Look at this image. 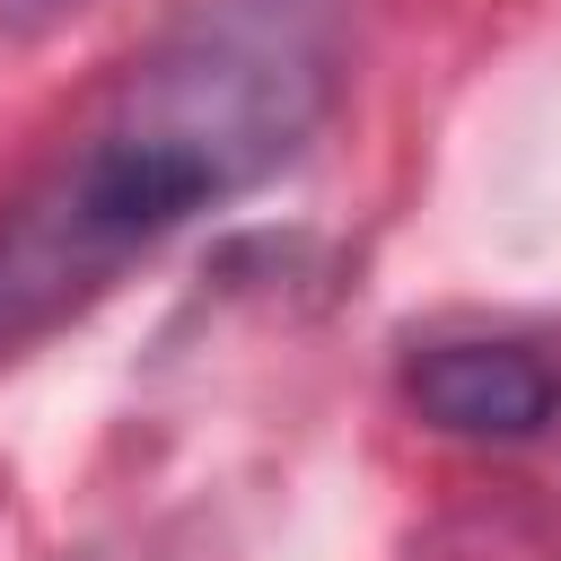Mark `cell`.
Wrapping results in <instances>:
<instances>
[{
  "label": "cell",
  "instance_id": "3957f363",
  "mask_svg": "<svg viewBox=\"0 0 561 561\" xmlns=\"http://www.w3.org/2000/svg\"><path fill=\"white\" fill-rule=\"evenodd\" d=\"M70 9H88V0H0V35H18V44H35V35H53Z\"/></svg>",
  "mask_w": 561,
  "mask_h": 561
},
{
  "label": "cell",
  "instance_id": "6da1fadb",
  "mask_svg": "<svg viewBox=\"0 0 561 561\" xmlns=\"http://www.w3.org/2000/svg\"><path fill=\"white\" fill-rule=\"evenodd\" d=\"M333 88L342 0H184L0 202V351L70 324L175 228L298 158Z\"/></svg>",
  "mask_w": 561,
  "mask_h": 561
},
{
  "label": "cell",
  "instance_id": "7a4b0ae2",
  "mask_svg": "<svg viewBox=\"0 0 561 561\" xmlns=\"http://www.w3.org/2000/svg\"><path fill=\"white\" fill-rule=\"evenodd\" d=\"M403 394L421 421H438L456 438H535L561 412V377L526 342H438L412 359Z\"/></svg>",
  "mask_w": 561,
  "mask_h": 561
},
{
  "label": "cell",
  "instance_id": "277c9868",
  "mask_svg": "<svg viewBox=\"0 0 561 561\" xmlns=\"http://www.w3.org/2000/svg\"><path fill=\"white\" fill-rule=\"evenodd\" d=\"M88 561H105V552H88Z\"/></svg>",
  "mask_w": 561,
  "mask_h": 561
}]
</instances>
